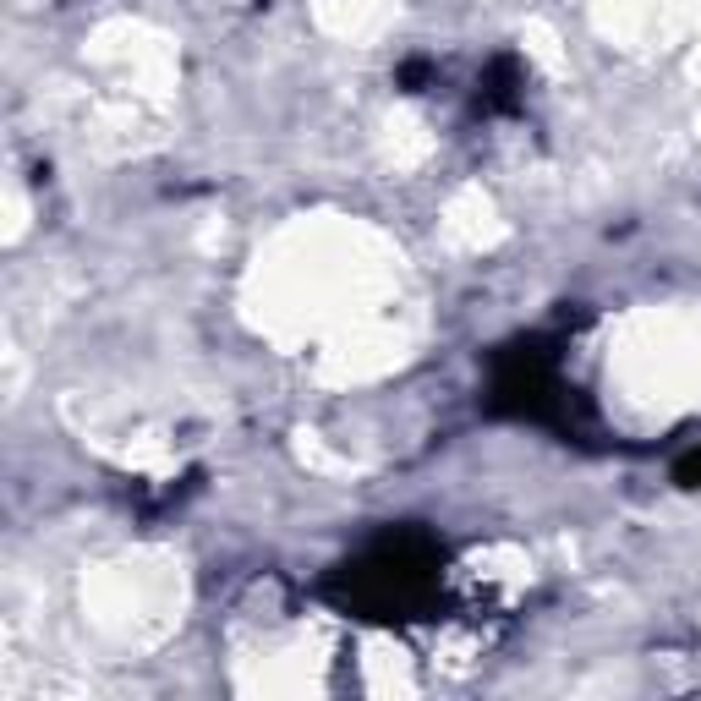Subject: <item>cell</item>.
Returning a JSON list of instances; mask_svg holds the SVG:
<instances>
[{"instance_id": "1", "label": "cell", "mask_w": 701, "mask_h": 701, "mask_svg": "<svg viewBox=\"0 0 701 701\" xmlns=\"http://www.w3.org/2000/svg\"><path fill=\"white\" fill-rule=\"evenodd\" d=\"M674 477H680L685 488H696V483H701V450H691V455L680 461V472H674Z\"/></svg>"}]
</instances>
